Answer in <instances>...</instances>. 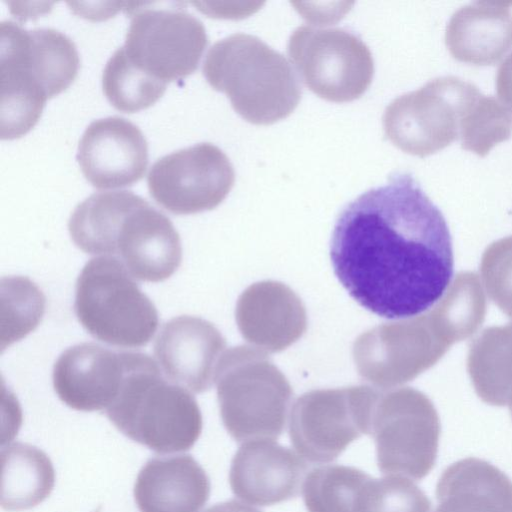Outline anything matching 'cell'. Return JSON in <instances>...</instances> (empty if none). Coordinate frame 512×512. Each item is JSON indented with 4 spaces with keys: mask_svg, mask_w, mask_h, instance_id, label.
Masks as SVG:
<instances>
[{
    "mask_svg": "<svg viewBox=\"0 0 512 512\" xmlns=\"http://www.w3.org/2000/svg\"><path fill=\"white\" fill-rule=\"evenodd\" d=\"M435 494L434 512H512V480L476 457L448 466L438 479Z\"/></svg>",
    "mask_w": 512,
    "mask_h": 512,
    "instance_id": "22",
    "label": "cell"
},
{
    "mask_svg": "<svg viewBox=\"0 0 512 512\" xmlns=\"http://www.w3.org/2000/svg\"><path fill=\"white\" fill-rule=\"evenodd\" d=\"M45 311V297L38 286L22 276L1 280V350L33 331Z\"/></svg>",
    "mask_w": 512,
    "mask_h": 512,
    "instance_id": "28",
    "label": "cell"
},
{
    "mask_svg": "<svg viewBox=\"0 0 512 512\" xmlns=\"http://www.w3.org/2000/svg\"><path fill=\"white\" fill-rule=\"evenodd\" d=\"M236 321L247 341L270 352L285 349L306 329L302 302L287 286L274 281L256 283L242 293Z\"/></svg>",
    "mask_w": 512,
    "mask_h": 512,
    "instance_id": "19",
    "label": "cell"
},
{
    "mask_svg": "<svg viewBox=\"0 0 512 512\" xmlns=\"http://www.w3.org/2000/svg\"><path fill=\"white\" fill-rule=\"evenodd\" d=\"M75 315L95 339L122 348L147 345L158 327V312L135 278L115 257L85 264L76 281Z\"/></svg>",
    "mask_w": 512,
    "mask_h": 512,
    "instance_id": "7",
    "label": "cell"
},
{
    "mask_svg": "<svg viewBox=\"0 0 512 512\" xmlns=\"http://www.w3.org/2000/svg\"><path fill=\"white\" fill-rule=\"evenodd\" d=\"M308 466L293 450L275 440L244 442L235 453L229 484L240 500L271 506L299 495Z\"/></svg>",
    "mask_w": 512,
    "mask_h": 512,
    "instance_id": "17",
    "label": "cell"
},
{
    "mask_svg": "<svg viewBox=\"0 0 512 512\" xmlns=\"http://www.w3.org/2000/svg\"><path fill=\"white\" fill-rule=\"evenodd\" d=\"M357 512H430L426 494L404 476L371 477L360 496Z\"/></svg>",
    "mask_w": 512,
    "mask_h": 512,
    "instance_id": "30",
    "label": "cell"
},
{
    "mask_svg": "<svg viewBox=\"0 0 512 512\" xmlns=\"http://www.w3.org/2000/svg\"><path fill=\"white\" fill-rule=\"evenodd\" d=\"M68 230L80 250L117 258L140 281H164L181 264V240L171 220L132 191L91 194L74 208Z\"/></svg>",
    "mask_w": 512,
    "mask_h": 512,
    "instance_id": "2",
    "label": "cell"
},
{
    "mask_svg": "<svg viewBox=\"0 0 512 512\" xmlns=\"http://www.w3.org/2000/svg\"><path fill=\"white\" fill-rule=\"evenodd\" d=\"M467 372L478 397L492 406L512 400V323L486 328L471 342Z\"/></svg>",
    "mask_w": 512,
    "mask_h": 512,
    "instance_id": "24",
    "label": "cell"
},
{
    "mask_svg": "<svg viewBox=\"0 0 512 512\" xmlns=\"http://www.w3.org/2000/svg\"><path fill=\"white\" fill-rule=\"evenodd\" d=\"M511 5L476 1L455 11L445 31L451 56L477 66L498 62L512 48Z\"/></svg>",
    "mask_w": 512,
    "mask_h": 512,
    "instance_id": "21",
    "label": "cell"
},
{
    "mask_svg": "<svg viewBox=\"0 0 512 512\" xmlns=\"http://www.w3.org/2000/svg\"><path fill=\"white\" fill-rule=\"evenodd\" d=\"M80 64L75 43L54 28L0 23V137L26 134L48 98L64 91Z\"/></svg>",
    "mask_w": 512,
    "mask_h": 512,
    "instance_id": "3",
    "label": "cell"
},
{
    "mask_svg": "<svg viewBox=\"0 0 512 512\" xmlns=\"http://www.w3.org/2000/svg\"><path fill=\"white\" fill-rule=\"evenodd\" d=\"M487 301L478 275L459 272L429 311L445 340L452 346L472 336L482 325Z\"/></svg>",
    "mask_w": 512,
    "mask_h": 512,
    "instance_id": "25",
    "label": "cell"
},
{
    "mask_svg": "<svg viewBox=\"0 0 512 512\" xmlns=\"http://www.w3.org/2000/svg\"><path fill=\"white\" fill-rule=\"evenodd\" d=\"M127 360L128 352L95 343L74 345L54 364V390L59 399L74 410L106 411L119 394Z\"/></svg>",
    "mask_w": 512,
    "mask_h": 512,
    "instance_id": "18",
    "label": "cell"
},
{
    "mask_svg": "<svg viewBox=\"0 0 512 512\" xmlns=\"http://www.w3.org/2000/svg\"><path fill=\"white\" fill-rule=\"evenodd\" d=\"M106 415L125 436L159 454L191 449L203 425L191 392L140 352L128 351L121 389Z\"/></svg>",
    "mask_w": 512,
    "mask_h": 512,
    "instance_id": "4",
    "label": "cell"
},
{
    "mask_svg": "<svg viewBox=\"0 0 512 512\" xmlns=\"http://www.w3.org/2000/svg\"><path fill=\"white\" fill-rule=\"evenodd\" d=\"M378 396L366 385L304 393L291 409V444L311 463L335 461L361 435H370Z\"/></svg>",
    "mask_w": 512,
    "mask_h": 512,
    "instance_id": "11",
    "label": "cell"
},
{
    "mask_svg": "<svg viewBox=\"0 0 512 512\" xmlns=\"http://www.w3.org/2000/svg\"><path fill=\"white\" fill-rule=\"evenodd\" d=\"M287 50L304 84L327 101L358 99L372 82L374 61L368 46L345 29L299 26Z\"/></svg>",
    "mask_w": 512,
    "mask_h": 512,
    "instance_id": "12",
    "label": "cell"
},
{
    "mask_svg": "<svg viewBox=\"0 0 512 512\" xmlns=\"http://www.w3.org/2000/svg\"><path fill=\"white\" fill-rule=\"evenodd\" d=\"M209 495V477L186 454L149 459L134 485L140 512H201Z\"/></svg>",
    "mask_w": 512,
    "mask_h": 512,
    "instance_id": "20",
    "label": "cell"
},
{
    "mask_svg": "<svg viewBox=\"0 0 512 512\" xmlns=\"http://www.w3.org/2000/svg\"><path fill=\"white\" fill-rule=\"evenodd\" d=\"M205 512H261L253 507H250L237 500H228L225 502L217 503Z\"/></svg>",
    "mask_w": 512,
    "mask_h": 512,
    "instance_id": "33",
    "label": "cell"
},
{
    "mask_svg": "<svg viewBox=\"0 0 512 512\" xmlns=\"http://www.w3.org/2000/svg\"><path fill=\"white\" fill-rule=\"evenodd\" d=\"M371 475L356 467L326 465L312 469L303 483L308 512H355L361 491Z\"/></svg>",
    "mask_w": 512,
    "mask_h": 512,
    "instance_id": "26",
    "label": "cell"
},
{
    "mask_svg": "<svg viewBox=\"0 0 512 512\" xmlns=\"http://www.w3.org/2000/svg\"><path fill=\"white\" fill-rule=\"evenodd\" d=\"M480 94L473 83L455 76L430 80L386 107L385 136L410 155L434 154L459 138L460 122Z\"/></svg>",
    "mask_w": 512,
    "mask_h": 512,
    "instance_id": "9",
    "label": "cell"
},
{
    "mask_svg": "<svg viewBox=\"0 0 512 512\" xmlns=\"http://www.w3.org/2000/svg\"><path fill=\"white\" fill-rule=\"evenodd\" d=\"M85 178L96 188H120L139 181L148 165V143L141 129L120 116L93 120L76 155Z\"/></svg>",
    "mask_w": 512,
    "mask_h": 512,
    "instance_id": "15",
    "label": "cell"
},
{
    "mask_svg": "<svg viewBox=\"0 0 512 512\" xmlns=\"http://www.w3.org/2000/svg\"><path fill=\"white\" fill-rule=\"evenodd\" d=\"M235 172L227 155L209 142L175 150L150 167V195L163 208L186 215L212 210L229 194Z\"/></svg>",
    "mask_w": 512,
    "mask_h": 512,
    "instance_id": "14",
    "label": "cell"
},
{
    "mask_svg": "<svg viewBox=\"0 0 512 512\" xmlns=\"http://www.w3.org/2000/svg\"><path fill=\"white\" fill-rule=\"evenodd\" d=\"M441 425L432 401L405 387L379 392L370 435L382 474L421 480L434 468Z\"/></svg>",
    "mask_w": 512,
    "mask_h": 512,
    "instance_id": "8",
    "label": "cell"
},
{
    "mask_svg": "<svg viewBox=\"0 0 512 512\" xmlns=\"http://www.w3.org/2000/svg\"><path fill=\"white\" fill-rule=\"evenodd\" d=\"M133 4L127 9L131 20L122 46L128 60L165 83L192 74L208 43L203 23L177 5Z\"/></svg>",
    "mask_w": 512,
    "mask_h": 512,
    "instance_id": "10",
    "label": "cell"
},
{
    "mask_svg": "<svg viewBox=\"0 0 512 512\" xmlns=\"http://www.w3.org/2000/svg\"><path fill=\"white\" fill-rule=\"evenodd\" d=\"M508 406H509V411H510L511 418H512V400L509 402Z\"/></svg>",
    "mask_w": 512,
    "mask_h": 512,
    "instance_id": "34",
    "label": "cell"
},
{
    "mask_svg": "<svg viewBox=\"0 0 512 512\" xmlns=\"http://www.w3.org/2000/svg\"><path fill=\"white\" fill-rule=\"evenodd\" d=\"M167 83L135 67L123 47L117 48L105 64L102 88L109 102L118 110L134 112L153 105L165 92Z\"/></svg>",
    "mask_w": 512,
    "mask_h": 512,
    "instance_id": "27",
    "label": "cell"
},
{
    "mask_svg": "<svg viewBox=\"0 0 512 512\" xmlns=\"http://www.w3.org/2000/svg\"><path fill=\"white\" fill-rule=\"evenodd\" d=\"M480 272L491 300L512 318V236L494 241L485 249Z\"/></svg>",
    "mask_w": 512,
    "mask_h": 512,
    "instance_id": "31",
    "label": "cell"
},
{
    "mask_svg": "<svg viewBox=\"0 0 512 512\" xmlns=\"http://www.w3.org/2000/svg\"><path fill=\"white\" fill-rule=\"evenodd\" d=\"M330 259L349 295L387 319L428 310L444 294L454 265L444 216L406 172L392 174L343 208Z\"/></svg>",
    "mask_w": 512,
    "mask_h": 512,
    "instance_id": "1",
    "label": "cell"
},
{
    "mask_svg": "<svg viewBox=\"0 0 512 512\" xmlns=\"http://www.w3.org/2000/svg\"><path fill=\"white\" fill-rule=\"evenodd\" d=\"M225 338L209 321L182 315L166 322L154 343V355L164 375L190 392L203 393L215 382Z\"/></svg>",
    "mask_w": 512,
    "mask_h": 512,
    "instance_id": "16",
    "label": "cell"
},
{
    "mask_svg": "<svg viewBox=\"0 0 512 512\" xmlns=\"http://www.w3.org/2000/svg\"><path fill=\"white\" fill-rule=\"evenodd\" d=\"M512 135V110L493 96L482 93L460 122L461 147L480 157Z\"/></svg>",
    "mask_w": 512,
    "mask_h": 512,
    "instance_id": "29",
    "label": "cell"
},
{
    "mask_svg": "<svg viewBox=\"0 0 512 512\" xmlns=\"http://www.w3.org/2000/svg\"><path fill=\"white\" fill-rule=\"evenodd\" d=\"M203 74L244 120L255 125L288 117L302 97L286 58L250 34L234 33L215 42L205 56Z\"/></svg>",
    "mask_w": 512,
    "mask_h": 512,
    "instance_id": "5",
    "label": "cell"
},
{
    "mask_svg": "<svg viewBox=\"0 0 512 512\" xmlns=\"http://www.w3.org/2000/svg\"><path fill=\"white\" fill-rule=\"evenodd\" d=\"M215 383L223 425L236 442L280 437L293 392L264 351L254 346L225 351Z\"/></svg>",
    "mask_w": 512,
    "mask_h": 512,
    "instance_id": "6",
    "label": "cell"
},
{
    "mask_svg": "<svg viewBox=\"0 0 512 512\" xmlns=\"http://www.w3.org/2000/svg\"><path fill=\"white\" fill-rule=\"evenodd\" d=\"M449 348L427 312L361 334L354 342L353 358L361 377L391 389L431 368Z\"/></svg>",
    "mask_w": 512,
    "mask_h": 512,
    "instance_id": "13",
    "label": "cell"
},
{
    "mask_svg": "<svg viewBox=\"0 0 512 512\" xmlns=\"http://www.w3.org/2000/svg\"><path fill=\"white\" fill-rule=\"evenodd\" d=\"M0 504L6 511H21L43 502L52 492L55 471L45 452L27 443L2 448Z\"/></svg>",
    "mask_w": 512,
    "mask_h": 512,
    "instance_id": "23",
    "label": "cell"
},
{
    "mask_svg": "<svg viewBox=\"0 0 512 512\" xmlns=\"http://www.w3.org/2000/svg\"><path fill=\"white\" fill-rule=\"evenodd\" d=\"M495 85L500 101L512 110V52L499 65Z\"/></svg>",
    "mask_w": 512,
    "mask_h": 512,
    "instance_id": "32",
    "label": "cell"
}]
</instances>
